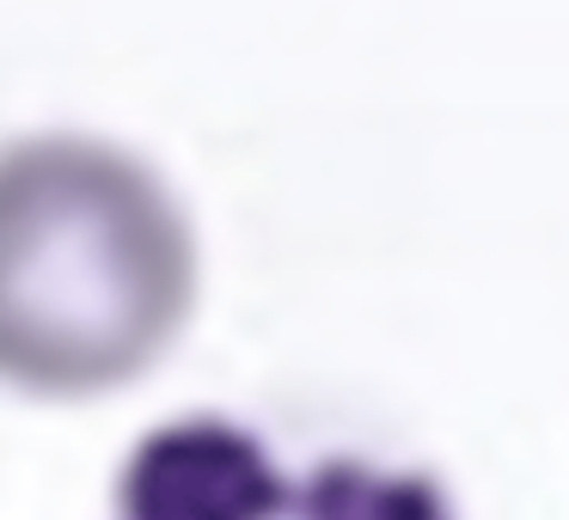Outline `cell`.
I'll use <instances>...</instances> for the list:
<instances>
[{"mask_svg": "<svg viewBox=\"0 0 569 520\" xmlns=\"http://www.w3.org/2000/svg\"><path fill=\"white\" fill-rule=\"evenodd\" d=\"M197 300V239L172 190L111 141L0 148V380L87 398L166 356Z\"/></svg>", "mask_w": 569, "mask_h": 520, "instance_id": "1", "label": "cell"}, {"mask_svg": "<svg viewBox=\"0 0 569 520\" xmlns=\"http://www.w3.org/2000/svg\"><path fill=\"white\" fill-rule=\"evenodd\" d=\"M117 520H453V508L422 471L361 459L282 471L246 429L190 417L136 447L117 478Z\"/></svg>", "mask_w": 569, "mask_h": 520, "instance_id": "2", "label": "cell"}]
</instances>
